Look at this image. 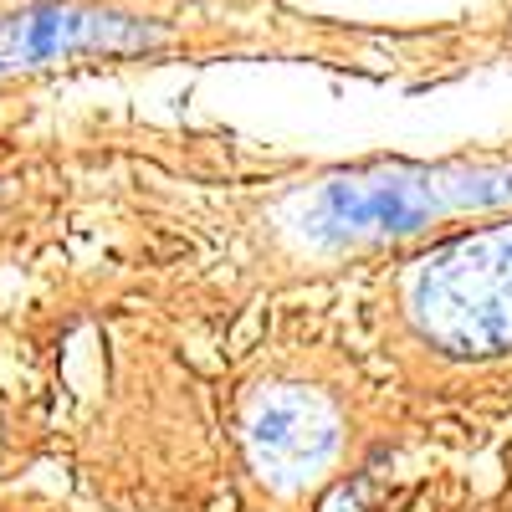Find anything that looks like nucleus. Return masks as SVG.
<instances>
[{
	"mask_svg": "<svg viewBox=\"0 0 512 512\" xmlns=\"http://www.w3.org/2000/svg\"><path fill=\"white\" fill-rule=\"evenodd\" d=\"M415 323L461 354L512 344V226L461 241L410 277Z\"/></svg>",
	"mask_w": 512,
	"mask_h": 512,
	"instance_id": "f03ea898",
	"label": "nucleus"
},
{
	"mask_svg": "<svg viewBox=\"0 0 512 512\" xmlns=\"http://www.w3.org/2000/svg\"><path fill=\"white\" fill-rule=\"evenodd\" d=\"M251 446L277 477H308L333 451V415L313 395H272L251 410Z\"/></svg>",
	"mask_w": 512,
	"mask_h": 512,
	"instance_id": "20e7f679",
	"label": "nucleus"
},
{
	"mask_svg": "<svg viewBox=\"0 0 512 512\" xmlns=\"http://www.w3.org/2000/svg\"><path fill=\"white\" fill-rule=\"evenodd\" d=\"M154 41H164V26L154 21L113 16L93 6H26L0 16V77L88 52H144Z\"/></svg>",
	"mask_w": 512,
	"mask_h": 512,
	"instance_id": "7ed1b4c3",
	"label": "nucleus"
},
{
	"mask_svg": "<svg viewBox=\"0 0 512 512\" xmlns=\"http://www.w3.org/2000/svg\"><path fill=\"white\" fill-rule=\"evenodd\" d=\"M512 200V169H472V164H369L349 175H328L297 226L318 246H359V241H390L410 236L425 221L451 216L472 205Z\"/></svg>",
	"mask_w": 512,
	"mask_h": 512,
	"instance_id": "f257e3e1",
	"label": "nucleus"
}]
</instances>
